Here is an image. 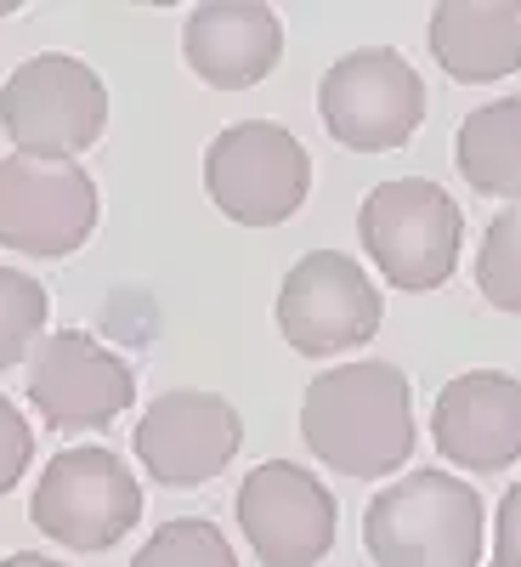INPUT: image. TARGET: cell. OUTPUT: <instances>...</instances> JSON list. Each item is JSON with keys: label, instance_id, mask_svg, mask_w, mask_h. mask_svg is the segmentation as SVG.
I'll return each instance as SVG.
<instances>
[{"label": "cell", "instance_id": "obj_1", "mask_svg": "<svg viewBox=\"0 0 521 567\" xmlns=\"http://www.w3.org/2000/svg\"><path fill=\"white\" fill-rule=\"evenodd\" d=\"M306 449L341 477H392L414 454V386L397 363H335L301 398Z\"/></svg>", "mask_w": 521, "mask_h": 567}, {"label": "cell", "instance_id": "obj_2", "mask_svg": "<svg viewBox=\"0 0 521 567\" xmlns=\"http://www.w3.org/2000/svg\"><path fill=\"white\" fill-rule=\"evenodd\" d=\"M482 494L425 465L368 499L363 545L381 567H482Z\"/></svg>", "mask_w": 521, "mask_h": 567}, {"label": "cell", "instance_id": "obj_3", "mask_svg": "<svg viewBox=\"0 0 521 567\" xmlns=\"http://www.w3.org/2000/svg\"><path fill=\"white\" fill-rule=\"evenodd\" d=\"M357 233L368 261L381 267L397 290L425 296L454 278L459 245H465V216L448 199V187L425 176H397L381 182L357 210Z\"/></svg>", "mask_w": 521, "mask_h": 567}, {"label": "cell", "instance_id": "obj_4", "mask_svg": "<svg viewBox=\"0 0 521 567\" xmlns=\"http://www.w3.org/2000/svg\"><path fill=\"white\" fill-rule=\"evenodd\" d=\"M0 125L18 142V154L74 159L108 125V85L69 52H40L12 69L7 91H0Z\"/></svg>", "mask_w": 521, "mask_h": 567}, {"label": "cell", "instance_id": "obj_5", "mask_svg": "<svg viewBox=\"0 0 521 567\" xmlns=\"http://www.w3.org/2000/svg\"><path fill=\"white\" fill-rule=\"evenodd\" d=\"M205 187L221 216L239 227H278L290 221L312 194V159L301 136L278 120H239L227 125L205 154Z\"/></svg>", "mask_w": 521, "mask_h": 567}, {"label": "cell", "instance_id": "obj_6", "mask_svg": "<svg viewBox=\"0 0 521 567\" xmlns=\"http://www.w3.org/2000/svg\"><path fill=\"white\" fill-rule=\"evenodd\" d=\"M34 528L69 550H108L142 516V483L114 449H63L29 499Z\"/></svg>", "mask_w": 521, "mask_h": 567}, {"label": "cell", "instance_id": "obj_7", "mask_svg": "<svg viewBox=\"0 0 521 567\" xmlns=\"http://www.w3.org/2000/svg\"><path fill=\"white\" fill-rule=\"evenodd\" d=\"M317 109L329 136L352 154H392L425 120V80L414 63L386 45L346 52L317 85Z\"/></svg>", "mask_w": 521, "mask_h": 567}, {"label": "cell", "instance_id": "obj_8", "mask_svg": "<svg viewBox=\"0 0 521 567\" xmlns=\"http://www.w3.org/2000/svg\"><path fill=\"white\" fill-rule=\"evenodd\" d=\"M278 329L301 358H341L381 329V290L341 250H312L278 290Z\"/></svg>", "mask_w": 521, "mask_h": 567}, {"label": "cell", "instance_id": "obj_9", "mask_svg": "<svg viewBox=\"0 0 521 567\" xmlns=\"http://www.w3.org/2000/svg\"><path fill=\"white\" fill-rule=\"evenodd\" d=\"M23 363H29V403L52 432H103L136 398L131 363L103 341H91L85 329L40 336Z\"/></svg>", "mask_w": 521, "mask_h": 567}, {"label": "cell", "instance_id": "obj_10", "mask_svg": "<svg viewBox=\"0 0 521 567\" xmlns=\"http://www.w3.org/2000/svg\"><path fill=\"white\" fill-rule=\"evenodd\" d=\"M97 233V182L74 159H0V245L23 256H74Z\"/></svg>", "mask_w": 521, "mask_h": 567}, {"label": "cell", "instance_id": "obj_11", "mask_svg": "<svg viewBox=\"0 0 521 567\" xmlns=\"http://www.w3.org/2000/svg\"><path fill=\"white\" fill-rule=\"evenodd\" d=\"M239 528L261 567H312L335 545V494L306 465L267 460L239 488Z\"/></svg>", "mask_w": 521, "mask_h": 567}, {"label": "cell", "instance_id": "obj_12", "mask_svg": "<svg viewBox=\"0 0 521 567\" xmlns=\"http://www.w3.org/2000/svg\"><path fill=\"white\" fill-rule=\"evenodd\" d=\"M244 420L216 392H165L136 420V460L165 488H199L232 465Z\"/></svg>", "mask_w": 521, "mask_h": 567}, {"label": "cell", "instance_id": "obj_13", "mask_svg": "<svg viewBox=\"0 0 521 567\" xmlns=\"http://www.w3.org/2000/svg\"><path fill=\"white\" fill-rule=\"evenodd\" d=\"M431 437L448 465L504 471L521 460V381L499 369H470L437 392Z\"/></svg>", "mask_w": 521, "mask_h": 567}, {"label": "cell", "instance_id": "obj_14", "mask_svg": "<svg viewBox=\"0 0 521 567\" xmlns=\"http://www.w3.org/2000/svg\"><path fill=\"white\" fill-rule=\"evenodd\" d=\"M181 58L216 91L261 85L283 58V23L261 0H205L187 12Z\"/></svg>", "mask_w": 521, "mask_h": 567}, {"label": "cell", "instance_id": "obj_15", "mask_svg": "<svg viewBox=\"0 0 521 567\" xmlns=\"http://www.w3.org/2000/svg\"><path fill=\"white\" fill-rule=\"evenodd\" d=\"M431 58L459 85H493L521 69V0H442L431 12Z\"/></svg>", "mask_w": 521, "mask_h": 567}, {"label": "cell", "instance_id": "obj_16", "mask_svg": "<svg viewBox=\"0 0 521 567\" xmlns=\"http://www.w3.org/2000/svg\"><path fill=\"white\" fill-rule=\"evenodd\" d=\"M459 176L482 199H521V97L482 103L459 125Z\"/></svg>", "mask_w": 521, "mask_h": 567}, {"label": "cell", "instance_id": "obj_17", "mask_svg": "<svg viewBox=\"0 0 521 567\" xmlns=\"http://www.w3.org/2000/svg\"><path fill=\"white\" fill-rule=\"evenodd\" d=\"M477 290L493 312L521 318V205L493 216L482 233V256H477Z\"/></svg>", "mask_w": 521, "mask_h": 567}, {"label": "cell", "instance_id": "obj_18", "mask_svg": "<svg viewBox=\"0 0 521 567\" xmlns=\"http://www.w3.org/2000/svg\"><path fill=\"white\" fill-rule=\"evenodd\" d=\"M131 567H239V556H232V545L216 523H205V516H176V523H165L136 550Z\"/></svg>", "mask_w": 521, "mask_h": 567}, {"label": "cell", "instance_id": "obj_19", "mask_svg": "<svg viewBox=\"0 0 521 567\" xmlns=\"http://www.w3.org/2000/svg\"><path fill=\"white\" fill-rule=\"evenodd\" d=\"M45 312H52L45 284L29 278V272L0 267V369H12L34 352L40 329H45Z\"/></svg>", "mask_w": 521, "mask_h": 567}, {"label": "cell", "instance_id": "obj_20", "mask_svg": "<svg viewBox=\"0 0 521 567\" xmlns=\"http://www.w3.org/2000/svg\"><path fill=\"white\" fill-rule=\"evenodd\" d=\"M29 460H34V432H29V420L0 398V494L7 488H18V477L29 471Z\"/></svg>", "mask_w": 521, "mask_h": 567}, {"label": "cell", "instance_id": "obj_21", "mask_svg": "<svg viewBox=\"0 0 521 567\" xmlns=\"http://www.w3.org/2000/svg\"><path fill=\"white\" fill-rule=\"evenodd\" d=\"M493 567H521V483L499 499L493 516Z\"/></svg>", "mask_w": 521, "mask_h": 567}, {"label": "cell", "instance_id": "obj_22", "mask_svg": "<svg viewBox=\"0 0 521 567\" xmlns=\"http://www.w3.org/2000/svg\"><path fill=\"white\" fill-rule=\"evenodd\" d=\"M0 567H63V561H52V556H34V550H18V556H7Z\"/></svg>", "mask_w": 521, "mask_h": 567}]
</instances>
